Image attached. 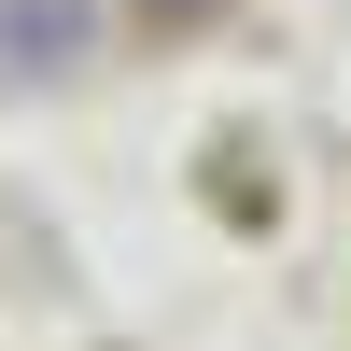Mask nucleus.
<instances>
[{"label": "nucleus", "mask_w": 351, "mask_h": 351, "mask_svg": "<svg viewBox=\"0 0 351 351\" xmlns=\"http://www.w3.org/2000/svg\"><path fill=\"white\" fill-rule=\"evenodd\" d=\"M0 43H14L28 71H71V56H84V14H71V0H14V28H0Z\"/></svg>", "instance_id": "obj_1"}, {"label": "nucleus", "mask_w": 351, "mask_h": 351, "mask_svg": "<svg viewBox=\"0 0 351 351\" xmlns=\"http://www.w3.org/2000/svg\"><path fill=\"white\" fill-rule=\"evenodd\" d=\"M127 14H155V28H197V14H225V0H127Z\"/></svg>", "instance_id": "obj_2"}]
</instances>
